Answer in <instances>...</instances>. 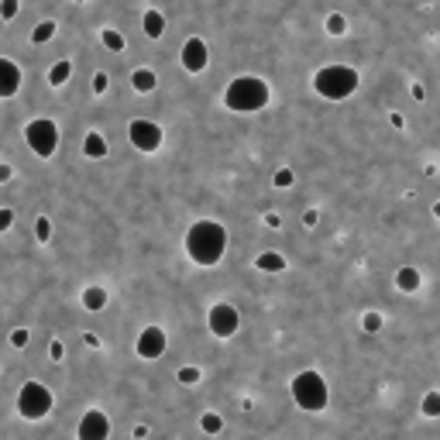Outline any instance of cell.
Masks as SVG:
<instances>
[{
	"instance_id": "35",
	"label": "cell",
	"mask_w": 440,
	"mask_h": 440,
	"mask_svg": "<svg viewBox=\"0 0 440 440\" xmlns=\"http://www.w3.org/2000/svg\"><path fill=\"white\" fill-rule=\"evenodd\" d=\"M303 220H306V228H313V224H317L320 217H317V210H306V217H303Z\"/></svg>"
},
{
	"instance_id": "32",
	"label": "cell",
	"mask_w": 440,
	"mask_h": 440,
	"mask_svg": "<svg viewBox=\"0 0 440 440\" xmlns=\"http://www.w3.org/2000/svg\"><path fill=\"white\" fill-rule=\"evenodd\" d=\"M62 354H66V351H62V344H59V341H52V344H49V358H52V361H62Z\"/></svg>"
},
{
	"instance_id": "12",
	"label": "cell",
	"mask_w": 440,
	"mask_h": 440,
	"mask_svg": "<svg viewBox=\"0 0 440 440\" xmlns=\"http://www.w3.org/2000/svg\"><path fill=\"white\" fill-rule=\"evenodd\" d=\"M21 90V69L11 59H0V100H8Z\"/></svg>"
},
{
	"instance_id": "17",
	"label": "cell",
	"mask_w": 440,
	"mask_h": 440,
	"mask_svg": "<svg viewBox=\"0 0 440 440\" xmlns=\"http://www.w3.org/2000/svg\"><path fill=\"white\" fill-rule=\"evenodd\" d=\"M69 76H73V62H69V59H59V62L49 69V83H52V86L69 83Z\"/></svg>"
},
{
	"instance_id": "3",
	"label": "cell",
	"mask_w": 440,
	"mask_h": 440,
	"mask_svg": "<svg viewBox=\"0 0 440 440\" xmlns=\"http://www.w3.org/2000/svg\"><path fill=\"white\" fill-rule=\"evenodd\" d=\"M313 86L320 97L327 100H347L354 90H358V73L351 66H323L317 76H313Z\"/></svg>"
},
{
	"instance_id": "24",
	"label": "cell",
	"mask_w": 440,
	"mask_h": 440,
	"mask_svg": "<svg viewBox=\"0 0 440 440\" xmlns=\"http://www.w3.org/2000/svg\"><path fill=\"white\" fill-rule=\"evenodd\" d=\"M18 0H0V18H4V21H14L18 18Z\"/></svg>"
},
{
	"instance_id": "14",
	"label": "cell",
	"mask_w": 440,
	"mask_h": 440,
	"mask_svg": "<svg viewBox=\"0 0 440 440\" xmlns=\"http://www.w3.org/2000/svg\"><path fill=\"white\" fill-rule=\"evenodd\" d=\"M83 155H86V158H103V155H107V141H103V134L90 131V134L83 138Z\"/></svg>"
},
{
	"instance_id": "31",
	"label": "cell",
	"mask_w": 440,
	"mask_h": 440,
	"mask_svg": "<svg viewBox=\"0 0 440 440\" xmlns=\"http://www.w3.org/2000/svg\"><path fill=\"white\" fill-rule=\"evenodd\" d=\"M28 344V330H14L11 334V347H25Z\"/></svg>"
},
{
	"instance_id": "7",
	"label": "cell",
	"mask_w": 440,
	"mask_h": 440,
	"mask_svg": "<svg viewBox=\"0 0 440 440\" xmlns=\"http://www.w3.org/2000/svg\"><path fill=\"white\" fill-rule=\"evenodd\" d=\"M206 323H210V334H213V337L228 341V337H234V334H238L241 317H238V310H234L231 303H213V306H210V313H206Z\"/></svg>"
},
{
	"instance_id": "5",
	"label": "cell",
	"mask_w": 440,
	"mask_h": 440,
	"mask_svg": "<svg viewBox=\"0 0 440 440\" xmlns=\"http://www.w3.org/2000/svg\"><path fill=\"white\" fill-rule=\"evenodd\" d=\"M25 138H28V148H32L38 158H49V155H56V148H59V127H56V121H49V117H35V121L25 127Z\"/></svg>"
},
{
	"instance_id": "16",
	"label": "cell",
	"mask_w": 440,
	"mask_h": 440,
	"mask_svg": "<svg viewBox=\"0 0 440 440\" xmlns=\"http://www.w3.org/2000/svg\"><path fill=\"white\" fill-rule=\"evenodd\" d=\"M155 83H158V80H155L151 69H134V73H131V86H134L138 93H151Z\"/></svg>"
},
{
	"instance_id": "25",
	"label": "cell",
	"mask_w": 440,
	"mask_h": 440,
	"mask_svg": "<svg viewBox=\"0 0 440 440\" xmlns=\"http://www.w3.org/2000/svg\"><path fill=\"white\" fill-rule=\"evenodd\" d=\"M327 32H330V35H344V32H347L344 14H330V18H327Z\"/></svg>"
},
{
	"instance_id": "33",
	"label": "cell",
	"mask_w": 440,
	"mask_h": 440,
	"mask_svg": "<svg viewBox=\"0 0 440 440\" xmlns=\"http://www.w3.org/2000/svg\"><path fill=\"white\" fill-rule=\"evenodd\" d=\"M93 90H97V93L107 90V73H97V76H93Z\"/></svg>"
},
{
	"instance_id": "8",
	"label": "cell",
	"mask_w": 440,
	"mask_h": 440,
	"mask_svg": "<svg viewBox=\"0 0 440 440\" xmlns=\"http://www.w3.org/2000/svg\"><path fill=\"white\" fill-rule=\"evenodd\" d=\"M127 138L138 151H158L162 148V127L155 121H131L127 124Z\"/></svg>"
},
{
	"instance_id": "37",
	"label": "cell",
	"mask_w": 440,
	"mask_h": 440,
	"mask_svg": "<svg viewBox=\"0 0 440 440\" xmlns=\"http://www.w3.org/2000/svg\"><path fill=\"white\" fill-rule=\"evenodd\" d=\"M141 437H148V426L141 423V426H134V440H141Z\"/></svg>"
},
{
	"instance_id": "1",
	"label": "cell",
	"mask_w": 440,
	"mask_h": 440,
	"mask_svg": "<svg viewBox=\"0 0 440 440\" xmlns=\"http://www.w3.org/2000/svg\"><path fill=\"white\" fill-rule=\"evenodd\" d=\"M224 252H228V231H224V224H217V220H196L186 231V255L196 265L210 269L224 258Z\"/></svg>"
},
{
	"instance_id": "10",
	"label": "cell",
	"mask_w": 440,
	"mask_h": 440,
	"mask_svg": "<svg viewBox=\"0 0 440 440\" xmlns=\"http://www.w3.org/2000/svg\"><path fill=\"white\" fill-rule=\"evenodd\" d=\"M206 62H210V52H206V42L203 38H186V45H182V69L186 73H203L206 69Z\"/></svg>"
},
{
	"instance_id": "9",
	"label": "cell",
	"mask_w": 440,
	"mask_h": 440,
	"mask_svg": "<svg viewBox=\"0 0 440 440\" xmlns=\"http://www.w3.org/2000/svg\"><path fill=\"white\" fill-rule=\"evenodd\" d=\"M110 437V419L103 409H86L80 426H76V440H107Z\"/></svg>"
},
{
	"instance_id": "20",
	"label": "cell",
	"mask_w": 440,
	"mask_h": 440,
	"mask_svg": "<svg viewBox=\"0 0 440 440\" xmlns=\"http://www.w3.org/2000/svg\"><path fill=\"white\" fill-rule=\"evenodd\" d=\"M52 35H56V21H42V25H35V32H32V42H35V45H45Z\"/></svg>"
},
{
	"instance_id": "22",
	"label": "cell",
	"mask_w": 440,
	"mask_h": 440,
	"mask_svg": "<svg viewBox=\"0 0 440 440\" xmlns=\"http://www.w3.org/2000/svg\"><path fill=\"white\" fill-rule=\"evenodd\" d=\"M199 426H203V433H220V426H224V419H220V413H203Z\"/></svg>"
},
{
	"instance_id": "19",
	"label": "cell",
	"mask_w": 440,
	"mask_h": 440,
	"mask_svg": "<svg viewBox=\"0 0 440 440\" xmlns=\"http://www.w3.org/2000/svg\"><path fill=\"white\" fill-rule=\"evenodd\" d=\"M262 272H282L286 269V258L282 255H276V252H265V255H258V262H255Z\"/></svg>"
},
{
	"instance_id": "38",
	"label": "cell",
	"mask_w": 440,
	"mask_h": 440,
	"mask_svg": "<svg viewBox=\"0 0 440 440\" xmlns=\"http://www.w3.org/2000/svg\"><path fill=\"white\" fill-rule=\"evenodd\" d=\"M76 4H83V0H76Z\"/></svg>"
},
{
	"instance_id": "4",
	"label": "cell",
	"mask_w": 440,
	"mask_h": 440,
	"mask_svg": "<svg viewBox=\"0 0 440 440\" xmlns=\"http://www.w3.org/2000/svg\"><path fill=\"white\" fill-rule=\"evenodd\" d=\"M293 399H296L300 409L320 413V409H327V402H330V389H327V382H323L320 371H300V375L293 378Z\"/></svg>"
},
{
	"instance_id": "21",
	"label": "cell",
	"mask_w": 440,
	"mask_h": 440,
	"mask_svg": "<svg viewBox=\"0 0 440 440\" xmlns=\"http://www.w3.org/2000/svg\"><path fill=\"white\" fill-rule=\"evenodd\" d=\"M103 45H107L110 52H124V35H121L117 28H107V32H103Z\"/></svg>"
},
{
	"instance_id": "30",
	"label": "cell",
	"mask_w": 440,
	"mask_h": 440,
	"mask_svg": "<svg viewBox=\"0 0 440 440\" xmlns=\"http://www.w3.org/2000/svg\"><path fill=\"white\" fill-rule=\"evenodd\" d=\"M276 186H293V172L289 169H279L276 172Z\"/></svg>"
},
{
	"instance_id": "27",
	"label": "cell",
	"mask_w": 440,
	"mask_h": 440,
	"mask_svg": "<svg viewBox=\"0 0 440 440\" xmlns=\"http://www.w3.org/2000/svg\"><path fill=\"white\" fill-rule=\"evenodd\" d=\"M35 234H38V241H49V238H52V220H49V217H38Z\"/></svg>"
},
{
	"instance_id": "26",
	"label": "cell",
	"mask_w": 440,
	"mask_h": 440,
	"mask_svg": "<svg viewBox=\"0 0 440 440\" xmlns=\"http://www.w3.org/2000/svg\"><path fill=\"white\" fill-rule=\"evenodd\" d=\"M361 323H365V330H368V334H375V330H382V313H375V310H368Z\"/></svg>"
},
{
	"instance_id": "36",
	"label": "cell",
	"mask_w": 440,
	"mask_h": 440,
	"mask_svg": "<svg viewBox=\"0 0 440 440\" xmlns=\"http://www.w3.org/2000/svg\"><path fill=\"white\" fill-rule=\"evenodd\" d=\"M14 172H11V165H0V182H8Z\"/></svg>"
},
{
	"instance_id": "34",
	"label": "cell",
	"mask_w": 440,
	"mask_h": 440,
	"mask_svg": "<svg viewBox=\"0 0 440 440\" xmlns=\"http://www.w3.org/2000/svg\"><path fill=\"white\" fill-rule=\"evenodd\" d=\"M265 224H269V228H279L282 220H279V213H265Z\"/></svg>"
},
{
	"instance_id": "11",
	"label": "cell",
	"mask_w": 440,
	"mask_h": 440,
	"mask_svg": "<svg viewBox=\"0 0 440 440\" xmlns=\"http://www.w3.org/2000/svg\"><path fill=\"white\" fill-rule=\"evenodd\" d=\"M165 354V330L162 327H145L138 334V358H162Z\"/></svg>"
},
{
	"instance_id": "13",
	"label": "cell",
	"mask_w": 440,
	"mask_h": 440,
	"mask_svg": "<svg viewBox=\"0 0 440 440\" xmlns=\"http://www.w3.org/2000/svg\"><path fill=\"white\" fill-rule=\"evenodd\" d=\"M141 28H145V35L148 38H162V32H165V14L162 11H145V21H141Z\"/></svg>"
},
{
	"instance_id": "23",
	"label": "cell",
	"mask_w": 440,
	"mask_h": 440,
	"mask_svg": "<svg viewBox=\"0 0 440 440\" xmlns=\"http://www.w3.org/2000/svg\"><path fill=\"white\" fill-rule=\"evenodd\" d=\"M423 416H440V392H426V399H423Z\"/></svg>"
},
{
	"instance_id": "18",
	"label": "cell",
	"mask_w": 440,
	"mask_h": 440,
	"mask_svg": "<svg viewBox=\"0 0 440 440\" xmlns=\"http://www.w3.org/2000/svg\"><path fill=\"white\" fill-rule=\"evenodd\" d=\"M395 282H399V289H402V293H416L423 279H419V272H416V269H399Z\"/></svg>"
},
{
	"instance_id": "28",
	"label": "cell",
	"mask_w": 440,
	"mask_h": 440,
	"mask_svg": "<svg viewBox=\"0 0 440 440\" xmlns=\"http://www.w3.org/2000/svg\"><path fill=\"white\" fill-rule=\"evenodd\" d=\"M182 385H193V382H199V368H179V375H175Z\"/></svg>"
},
{
	"instance_id": "29",
	"label": "cell",
	"mask_w": 440,
	"mask_h": 440,
	"mask_svg": "<svg viewBox=\"0 0 440 440\" xmlns=\"http://www.w3.org/2000/svg\"><path fill=\"white\" fill-rule=\"evenodd\" d=\"M11 224H14V210H0V234H4V231H11Z\"/></svg>"
},
{
	"instance_id": "6",
	"label": "cell",
	"mask_w": 440,
	"mask_h": 440,
	"mask_svg": "<svg viewBox=\"0 0 440 440\" xmlns=\"http://www.w3.org/2000/svg\"><path fill=\"white\" fill-rule=\"evenodd\" d=\"M49 409H52V392L42 382L21 385V392H18V413L25 419H42V416H49Z\"/></svg>"
},
{
	"instance_id": "2",
	"label": "cell",
	"mask_w": 440,
	"mask_h": 440,
	"mask_svg": "<svg viewBox=\"0 0 440 440\" xmlns=\"http://www.w3.org/2000/svg\"><path fill=\"white\" fill-rule=\"evenodd\" d=\"M269 103V86L258 76H238L224 90V107L234 114H255Z\"/></svg>"
},
{
	"instance_id": "15",
	"label": "cell",
	"mask_w": 440,
	"mask_h": 440,
	"mask_svg": "<svg viewBox=\"0 0 440 440\" xmlns=\"http://www.w3.org/2000/svg\"><path fill=\"white\" fill-rule=\"evenodd\" d=\"M83 306H86L90 313H100V310L107 306V289H100V286H90V289L83 293Z\"/></svg>"
}]
</instances>
